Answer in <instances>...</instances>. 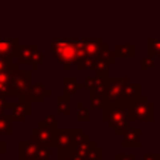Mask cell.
Listing matches in <instances>:
<instances>
[{
    "label": "cell",
    "mask_w": 160,
    "mask_h": 160,
    "mask_svg": "<svg viewBox=\"0 0 160 160\" xmlns=\"http://www.w3.org/2000/svg\"><path fill=\"white\" fill-rule=\"evenodd\" d=\"M6 109H10V118L12 122H24L27 116L31 115V103L27 102H13V103H7Z\"/></svg>",
    "instance_id": "obj_10"
},
{
    "label": "cell",
    "mask_w": 160,
    "mask_h": 160,
    "mask_svg": "<svg viewBox=\"0 0 160 160\" xmlns=\"http://www.w3.org/2000/svg\"><path fill=\"white\" fill-rule=\"evenodd\" d=\"M98 148L97 142L92 140L87 133H81L77 136V145H75V154L78 156L79 160H88L91 153Z\"/></svg>",
    "instance_id": "obj_8"
},
{
    "label": "cell",
    "mask_w": 160,
    "mask_h": 160,
    "mask_svg": "<svg viewBox=\"0 0 160 160\" xmlns=\"http://www.w3.org/2000/svg\"><path fill=\"white\" fill-rule=\"evenodd\" d=\"M153 67H154V57L152 54H148V57L142 58V61H140V70L142 71L152 70Z\"/></svg>",
    "instance_id": "obj_31"
},
{
    "label": "cell",
    "mask_w": 160,
    "mask_h": 160,
    "mask_svg": "<svg viewBox=\"0 0 160 160\" xmlns=\"http://www.w3.org/2000/svg\"><path fill=\"white\" fill-rule=\"evenodd\" d=\"M7 101H6V98L4 97H0V116L4 113V111H6V106H7Z\"/></svg>",
    "instance_id": "obj_36"
},
{
    "label": "cell",
    "mask_w": 160,
    "mask_h": 160,
    "mask_svg": "<svg viewBox=\"0 0 160 160\" xmlns=\"http://www.w3.org/2000/svg\"><path fill=\"white\" fill-rule=\"evenodd\" d=\"M52 57L62 65V70H71V65L77 64L85 57L82 38H52L50 42Z\"/></svg>",
    "instance_id": "obj_1"
},
{
    "label": "cell",
    "mask_w": 160,
    "mask_h": 160,
    "mask_svg": "<svg viewBox=\"0 0 160 160\" xmlns=\"http://www.w3.org/2000/svg\"><path fill=\"white\" fill-rule=\"evenodd\" d=\"M0 160H3V159H0Z\"/></svg>",
    "instance_id": "obj_38"
},
{
    "label": "cell",
    "mask_w": 160,
    "mask_h": 160,
    "mask_svg": "<svg viewBox=\"0 0 160 160\" xmlns=\"http://www.w3.org/2000/svg\"><path fill=\"white\" fill-rule=\"evenodd\" d=\"M116 58H133L135 57V45L133 44H116L113 47Z\"/></svg>",
    "instance_id": "obj_19"
},
{
    "label": "cell",
    "mask_w": 160,
    "mask_h": 160,
    "mask_svg": "<svg viewBox=\"0 0 160 160\" xmlns=\"http://www.w3.org/2000/svg\"><path fill=\"white\" fill-rule=\"evenodd\" d=\"M71 101H70V97L65 94L60 95V97L57 98V111L58 113H61V115L64 116H70L71 113Z\"/></svg>",
    "instance_id": "obj_21"
},
{
    "label": "cell",
    "mask_w": 160,
    "mask_h": 160,
    "mask_svg": "<svg viewBox=\"0 0 160 160\" xmlns=\"http://www.w3.org/2000/svg\"><path fill=\"white\" fill-rule=\"evenodd\" d=\"M115 160H136V156L133 153H116Z\"/></svg>",
    "instance_id": "obj_34"
},
{
    "label": "cell",
    "mask_w": 160,
    "mask_h": 160,
    "mask_svg": "<svg viewBox=\"0 0 160 160\" xmlns=\"http://www.w3.org/2000/svg\"><path fill=\"white\" fill-rule=\"evenodd\" d=\"M62 87H64V94L71 97V95L78 94L79 91L84 88V84L79 82V79L77 77H64Z\"/></svg>",
    "instance_id": "obj_18"
},
{
    "label": "cell",
    "mask_w": 160,
    "mask_h": 160,
    "mask_svg": "<svg viewBox=\"0 0 160 160\" xmlns=\"http://www.w3.org/2000/svg\"><path fill=\"white\" fill-rule=\"evenodd\" d=\"M84 133L82 128H58L54 133L52 148H57V153L74 152L77 145V136Z\"/></svg>",
    "instance_id": "obj_4"
},
{
    "label": "cell",
    "mask_w": 160,
    "mask_h": 160,
    "mask_svg": "<svg viewBox=\"0 0 160 160\" xmlns=\"http://www.w3.org/2000/svg\"><path fill=\"white\" fill-rule=\"evenodd\" d=\"M7 152V143L4 140H0V156Z\"/></svg>",
    "instance_id": "obj_37"
},
{
    "label": "cell",
    "mask_w": 160,
    "mask_h": 160,
    "mask_svg": "<svg viewBox=\"0 0 160 160\" xmlns=\"http://www.w3.org/2000/svg\"><path fill=\"white\" fill-rule=\"evenodd\" d=\"M142 160H160V154L159 153H145Z\"/></svg>",
    "instance_id": "obj_35"
},
{
    "label": "cell",
    "mask_w": 160,
    "mask_h": 160,
    "mask_svg": "<svg viewBox=\"0 0 160 160\" xmlns=\"http://www.w3.org/2000/svg\"><path fill=\"white\" fill-rule=\"evenodd\" d=\"M77 109H78V113H77V121H78V122H88V121H89V109L85 108L84 103L78 102V103H77Z\"/></svg>",
    "instance_id": "obj_28"
},
{
    "label": "cell",
    "mask_w": 160,
    "mask_h": 160,
    "mask_svg": "<svg viewBox=\"0 0 160 160\" xmlns=\"http://www.w3.org/2000/svg\"><path fill=\"white\" fill-rule=\"evenodd\" d=\"M18 70V64L13 61V58L0 57V74L2 72H13Z\"/></svg>",
    "instance_id": "obj_24"
},
{
    "label": "cell",
    "mask_w": 160,
    "mask_h": 160,
    "mask_svg": "<svg viewBox=\"0 0 160 160\" xmlns=\"http://www.w3.org/2000/svg\"><path fill=\"white\" fill-rule=\"evenodd\" d=\"M42 146L37 145L33 140H20L18 142V159L20 160H40Z\"/></svg>",
    "instance_id": "obj_9"
},
{
    "label": "cell",
    "mask_w": 160,
    "mask_h": 160,
    "mask_svg": "<svg viewBox=\"0 0 160 160\" xmlns=\"http://www.w3.org/2000/svg\"><path fill=\"white\" fill-rule=\"evenodd\" d=\"M20 41L17 37H2L0 38V57L14 58Z\"/></svg>",
    "instance_id": "obj_11"
},
{
    "label": "cell",
    "mask_w": 160,
    "mask_h": 160,
    "mask_svg": "<svg viewBox=\"0 0 160 160\" xmlns=\"http://www.w3.org/2000/svg\"><path fill=\"white\" fill-rule=\"evenodd\" d=\"M54 133L51 129L45 126L41 121L37 122V126L31 129V140L36 142L40 146H47L52 148V139H54Z\"/></svg>",
    "instance_id": "obj_7"
},
{
    "label": "cell",
    "mask_w": 160,
    "mask_h": 160,
    "mask_svg": "<svg viewBox=\"0 0 160 160\" xmlns=\"http://www.w3.org/2000/svg\"><path fill=\"white\" fill-rule=\"evenodd\" d=\"M12 72L0 74V97H9L12 95V82H10Z\"/></svg>",
    "instance_id": "obj_20"
},
{
    "label": "cell",
    "mask_w": 160,
    "mask_h": 160,
    "mask_svg": "<svg viewBox=\"0 0 160 160\" xmlns=\"http://www.w3.org/2000/svg\"><path fill=\"white\" fill-rule=\"evenodd\" d=\"M140 135H142V128H129L123 135V139H122V148H136V149H139L140 146H142Z\"/></svg>",
    "instance_id": "obj_13"
},
{
    "label": "cell",
    "mask_w": 160,
    "mask_h": 160,
    "mask_svg": "<svg viewBox=\"0 0 160 160\" xmlns=\"http://www.w3.org/2000/svg\"><path fill=\"white\" fill-rule=\"evenodd\" d=\"M140 97H142V84L140 82H129L125 88L123 102L126 105H130V103L139 99Z\"/></svg>",
    "instance_id": "obj_16"
},
{
    "label": "cell",
    "mask_w": 160,
    "mask_h": 160,
    "mask_svg": "<svg viewBox=\"0 0 160 160\" xmlns=\"http://www.w3.org/2000/svg\"><path fill=\"white\" fill-rule=\"evenodd\" d=\"M109 64L105 62L101 58H97V68H95V75L99 77L102 79H108L109 78Z\"/></svg>",
    "instance_id": "obj_25"
},
{
    "label": "cell",
    "mask_w": 160,
    "mask_h": 160,
    "mask_svg": "<svg viewBox=\"0 0 160 160\" xmlns=\"http://www.w3.org/2000/svg\"><path fill=\"white\" fill-rule=\"evenodd\" d=\"M84 88L89 91V94L91 92H98V94L105 95V92H106V79H102L97 75H92V77L88 75V77H85Z\"/></svg>",
    "instance_id": "obj_15"
},
{
    "label": "cell",
    "mask_w": 160,
    "mask_h": 160,
    "mask_svg": "<svg viewBox=\"0 0 160 160\" xmlns=\"http://www.w3.org/2000/svg\"><path fill=\"white\" fill-rule=\"evenodd\" d=\"M57 160H79L75 152H67V153H58Z\"/></svg>",
    "instance_id": "obj_32"
},
{
    "label": "cell",
    "mask_w": 160,
    "mask_h": 160,
    "mask_svg": "<svg viewBox=\"0 0 160 160\" xmlns=\"http://www.w3.org/2000/svg\"><path fill=\"white\" fill-rule=\"evenodd\" d=\"M12 82V95L18 97L21 102L31 103L30 101V87H31V70H16L10 77Z\"/></svg>",
    "instance_id": "obj_3"
},
{
    "label": "cell",
    "mask_w": 160,
    "mask_h": 160,
    "mask_svg": "<svg viewBox=\"0 0 160 160\" xmlns=\"http://www.w3.org/2000/svg\"><path fill=\"white\" fill-rule=\"evenodd\" d=\"M13 128H12V118L9 113H3L0 116V136L2 135H12Z\"/></svg>",
    "instance_id": "obj_23"
},
{
    "label": "cell",
    "mask_w": 160,
    "mask_h": 160,
    "mask_svg": "<svg viewBox=\"0 0 160 160\" xmlns=\"http://www.w3.org/2000/svg\"><path fill=\"white\" fill-rule=\"evenodd\" d=\"M41 122L47 128H48V129H51L52 132H57V129H58V121H57V118H55L54 115H47Z\"/></svg>",
    "instance_id": "obj_29"
},
{
    "label": "cell",
    "mask_w": 160,
    "mask_h": 160,
    "mask_svg": "<svg viewBox=\"0 0 160 160\" xmlns=\"http://www.w3.org/2000/svg\"><path fill=\"white\" fill-rule=\"evenodd\" d=\"M102 121L108 123L111 129L115 130L116 135L123 136L125 132L129 129V122L125 115V103H112L108 102L102 109Z\"/></svg>",
    "instance_id": "obj_2"
},
{
    "label": "cell",
    "mask_w": 160,
    "mask_h": 160,
    "mask_svg": "<svg viewBox=\"0 0 160 160\" xmlns=\"http://www.w3.org/2000/svg\"><path fill=\"white\" fill-rule=\"evenodd\" d=\"M82 45H84L85 57L98 58L105 44H103L102 38H82Z\"/></svg>",
    "instance_id": "obj_14"
},
{
    "label": "cell",
    "mask_w": 160,
    "mask_h": 160,
    "mask_svg": "<svg viewBox=\"0 0 160 160\" xmlns=\"http://www.w3.org/2000/svg\"><path fill=\"white\" fill-rule=\"evenodd\" d=\"M133 109V113H135L136 121L140 122H152L154 121V105L153 102L148 99V97H140L138 101H135L133 103H130Z\"/></svg>",
    "instance_id": "obj_6"
},
{
    "label": "cell",
    "mask_w": 160,
    "mask_h": 160,
    "mask_svg": "<svg viewBox=\"0 0 160 160\" xmlns=\"http://www.w3.org/2000/svg\"><path fill=\"white\" fill-rule=\"evenodd\" d=\"M98 58L103 60L105 62H108L109 65H113V64H115V61H116V55H115V52H113V50H112L108 44L103 45V48H102V51L99 52Z\"/></svg>",
    "instance_id": "obj_26"
},
{
    "label": "cell",
    "mask_w": 160,
    "mask_h": 160,
    "mask_svg": "<svg viewBox=\"0 0 160 160\" xmlns=\"http://www.w3.org/2000/svg\"><path fill=\"white\" fill-rule=\"evenodd\" d=\"M37 51H38V45L37 44H26V45L20 44L14 54V58L17 60L18 65H21V64H30L31 58H33V55Z\"/></svg>",
    "instance_id": "obj_12"
},
{
    "label": "cell",
    "mask_w": 160,
    "mask_h": 160,
    "mask_svg": "<svg viewBox=\"0 0 160 160\" xmlns=\"http://www.w3.org/2000/svg\"><path fill=\"white\" fill-rule=\"evenodd\" d=\"M123 103H125V102H123ZM125 115H126V119H128V122H129V123H130V122H135V121H136L132 106H130V105H126V103H125Z\"/></svg>",
    "instance_id": "obj_33"
},
{
    "label": "cell",
    "mask_w": 160,
    "mask_h": 160,
    "mask_svg": "<svg viewBox=\"0 0 160 160\" xmlns=\"http://www.w3.org/2000/svg\"><path fill=\"white\" fill-rule=\"evenodd\" d=\"M42 61H44V55H42V52L38 50V51L33 55V58H31V62H30L31 71H37V70H38V67L42 64Z\"/></svg>",
    "instance_id": "obj_30"
},
{
    "label": "cell",
    "mask_w": 160,
    "mask_h": 160,
    "mask_svg": "<svg viewBox=\"0 0 160 160\" xmlns=\"http://www.w3.org/2000/svg\"><path fill=\"white\" fill-rule=\"evenodd\" d=\"M128 84H129L128 77H109L106 79V92H105L108 102L112 103L123 102L125 88H126Z\"/></svg>",
    "instance_id": "obj_5"
},
{
    "label": "cell",
    "mask_w": 160,
    "mask_h": 160,
    "mask_svg": "<svg viewBox=\"0 0 160 160\" xmlns=\"http://www.w3.org/2000/svg\"><path fill=\"white\" fill-rule=\"evenodd\" d=\"M51 95V91L47 89L41 82H33L30 87V101L31 103L37 102L41 103L45 99V97H50Z\"/></svg>",
    "instance_id": "obj_17"
},
{
    "label": "cell",
    "mask_w": 160,
    "mask_h": 160,
    "mask_svg": "<svg viewBox=\"0 0 160 160\" xmlns=\"http://www.w3.org/2000/svg\"><path fill=\"white\" fill-rule=\"evenodd\" d=\"M149 54L153 57H160V38H149L148 40Z\"/></svg>",
    "instance_id": "obj_27"
},
{
    "label": "cell",
    "mask_w": 160,
    "mask_h": 160,
    "mask_svg": "<svg viewBox=\"0 0 160 160\" xmlns=\"http://www.w3.org/2000/svg\"><path fill=\"white\" fill-rule=\"evenodd\" d=\"M89 103L92 109H103L108 103V99L103 94H98V92H91L89 94Z\"/></svg>",
    "instance_id": "obj_22"
}]
</instances>
